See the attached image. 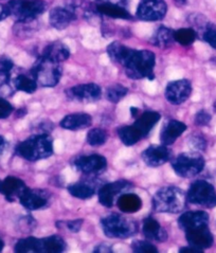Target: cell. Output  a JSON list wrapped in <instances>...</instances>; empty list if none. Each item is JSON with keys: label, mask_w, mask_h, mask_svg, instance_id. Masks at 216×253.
<instances>
[{"label": "cell", "mask_w": 216, "mask_h": 253, "mask_svg": "<svg viewBox=\"0 0 216 253\" xmlns=\"http://www.w3.org/2000/svg\"><path fill=\"white\" fill-rule=\"evenodd\" d=\"M155 65L156 56L153 52L148 50L131 49L122 67L130 79L154 80Z\"/></svg>", "instance_id": "6da1fadb"}, {"label": "cell", "mask_w": 216, "mask_h": 253, "mask_svg": "<svg viewBox=\"0 0 216 253\" xmlns=\"http://www.w3.org/2000/svg\"><path fill=\"white\" fill-rule=\"evenodd\" d=\"M16 154L28 161L46 159L53 154V140L48 133H40L22 141L16 146Z\"/></svg>", "instance_id": "7a4b0ae2"}, {"label": "cell", "mask_w": 216, "mask_h": 253, "mask_svg": "<svg viewBox=\"0 0 216 253\" xmlns=\"http://www.w3.org/2000/svg\"><path fill=\"white\" fill-rule=\"evenodd\" d=\"M187 194L177 187H165L155 193L154 210L162 213H180L187 205Z\"/></svg>", "instance_id": "3957f363"}, {"label": "cell", "mask_w": 216, "mask_h": 253, "mask_svg": "<svg viewBox=\"0 0 216 253\" xmlns=\"http://www.w3.org/2000/svg\"><path fill=\"white\" fill-rule=\"evenodd\" d=\"M104 234L109 239L124 240L137 233L138 226L133 220L121 214H110L101 220Z\"/></svg>", "instance_id": "277c9868"}, {"label": "cell", "mask_w": 216, "mask_h": 253, "mask_svg": "<svg viewBox=\"0 0 216 253\" xmlns=\"http://www.w3.org/2000/svg\"><path fill=\"white\" fill-rule=\"evenodd\" d=\"M13 16L20 24H29L46 11L47 4L43 0H11L6 4Z\"/></svg>", "instance_id": "5b68a950"}, {"label": "cell", "mask_w": 216, "mask_h": 253, "mask_svg": "<svg viewBox=\"0 0 216 253\" xmlns=\"http://www.w3.org/2000/svg\"><path fill=\"white\" fill-rule=\"evenodd\" d=\"M61 63L51 61L46 57H40L31 70L32 77L42 87H55L62 78Z\"/></svg>", "instance_id": "8992f818"}, {"label": "cell", "mask_w": 216, "mask_h": 253, "mask_svg": "<svg viewBox=\"0 0 216 253\" xmlns=\"http://www.w3.org/2000/svg\"><path fill=\"white\" fill-rule=\"evenodd\" d=\"M175 174L183 178H191L198 175L205 168V159L196 153H183L178 155L172 161Z\"/></svg>", "instance_id": "52a82bcc"}, {"label": "cell", "mask_w": 216, "mask_h": 253, "mask_svg": "<svg viewBox=\"0 0 216 253\" xmlns=\"http://www.w3.org/2000/svg\"><path fill=\"white\" fill-rule=\"evenodd\" d=\"M187 199L190 204L211 209L216 206V191L208 181L197 180L190 187Z\"/></svg>", "instance_id": "ba28073f"}, {"label": "cell", "mask_w": 216, "mask_h": 253, "mask_svg": "<svg viewBox=\"0 0 216 253\" xmlns=\"http://www.w3.org/2000/svg\"><path fill=\"white\" fill-rule=\"evenodd\" d=\"M168 5L163 0H141L136 16L144 21H157L166 16Z\"/></svg>", "instance_id": "9c48e42d"}, {"label": "cell", "mask_w": 216, "mask_h": 253, "mask_svg": "<svg viewBox=\"0 0 216 253\" xmlns=\"http://www.w3.org/2000/svg\"><path fill=\"white\" fill-rule=\"evenodd\" d=\"M132 188V183L128 180H118L104 184L99 190V202L102 206L111 208L114 206L117 196L119 197L124 192H128Z\"/></svg>", "instance_id": "30bf717a"}, {"label": "cell", "mask_w": 216, "mask_h": 253, "mask_svg": "<svg viewBox=\"0 0 216 253\" xmlns=\"http://www.w3.org/2000/svg\"><path fill=\"white\" fill-rule=\"evenodd\" d=\"M73 167L85 175H98L107 168V160L101 155H88L78 157Z\"/></svg>", "instance_id": "8fae6325"}, {"label": "cell", "mask_w": 216, "mask_h": 253, "mask_svg": "<svg viewBox=\"0 0 216 253\" xmlns=\"http://www.w3.org/2000/svg\"><path fill=\"white\" fill-rule=\"evenodd\" d=\"M191 93V82L184 79L171 82L166 88V99L173 105H180L184 103L190 98Z\"/></svg>", "instance_id": "7c38bea8"}, {"label": "cell", "mask_w": 216, "mask_h": 253, "mask_svg": "<svg viewBox=\"0 0 216 253\" xmlns=\"http://www.w3.org/2000/svg\"><path fill=\"white\" fill-rule=\"evenodd\" d=\"M19 202L27 210L35 211L50 206V196L49 193L44 190L27 188L19 198Z\"/></svg>", "instance_id": "4fadbf2b"}, {"label": "cell", "mask_w": 216, "mask_h": 253, "mask_svg": "<svg viewBox=\"0 0 216 253\" xmlns=\"http://www.w3.org/2000/svg\"><path fill=\"white\" fill-rule=\"evenodd\" d=\"M142 160L147 167L158 168L172 159V151L167 145H151L143 151Z\"/></svg>", "instance_id": "5bb4252c"}, {"label": "cell", "mask_w": 216, "mask_h": 253, "mask_svg": "<svg viewBox=\"0 0 216 253\" xmlns=\"http://www.w3.org/2000/svg\"><path fill=\"white\" fill-rule=\"evenodd\" d=\"M66 95L73 101L94 102L101 98L102 90L101 87L94 83L82 84L69 88L66 91Z\"/></svg>", "instance_id": "9a60e30c"}, {"label": "cell", "mask_w": 216, "mask_h": 253, "mask_svg": "<svg viewBox=\"0 0 216 253\" xmlns=\"http://www.w3.org/2000/svg\"><path fill=\"white\" fill-rule=\"evenodd\" d=\"M28 187L26 183L19 179L18 177L7 176L3 181L0 182V193L4 195L7 202L19 200Z\"/></svg>", "instance_id": "2e32d148"}, {"label": "cell", "mask_w": 216, "mask_h": 253, "mask_svg": "<svg viewBox=\"0 0 216 253\" xmlns=\"http://www.w3.org/2000/svg\"><path fill=\"white\" fill-rule=\"evenodd\" d=\"M185 237H187V241L190 246L196 247L202 250L210 248L214 241L213 235L208 226H203L187 231L185 232Z\"/></svg>", "instance_id": "e0dca14e"}, {"label": "cell", "mask_w": 216, "mask_h": 253, "mask_svg": "<svg viewBox=\"0 0 216 253\" xmlns=\"http://www.w3.org/2000/svg\"><path fill=\"white\" fill-rule=\"evenodd\" d=\"M77 18L74 7L57 6L52 9L49 15L51 26L57 30H64L70 26L71 22Z\"/></svg>", "instance_id": "ac0fdd59"}, {"label": "cell", "mask_w": 216, "mask_h": 253, "mask_svg": "<svg viewBox=\"0 0 216 253\" xmlns=\"http://www.w3.org/2000/svg\"><path fill=\"white\" fill-rule=\"evenodd\" d=\"M209 215L204 211H190L183 213L178 219V225L184 232L203 226H208Z\"/></svg>", "instance_id": "d6986e66"}, {"label": "cell", "mask_w": 216, "mask_h": 253, "mask_svg": "<svg viewBox=\"0 0 216 253\" xmlns=\"http://www.w3.org/2000/svg\"><path fill=\"white\" fill-rule=\"evenodd\" d=\"M161 115L157 111H144V113L140 114L138 118H136V121L133 123V127L139 132L141 138H145L148 136V133L155 127L160 120Z\"/></svg>", "instance_id": "ffe728a7"}, {"label": "cell", "mask_w": 216, "mask_h": 253, "mask_svg": "<svg viewBox=\"0 0 216 253\" xmlns=\"http://www.w3.org/2000/svg\"><path fill=\"white\" fill-rule=\"evenodd\" d=\"M187 130V125L178 120H170L163 126L160 132V142L163 145H171Z\"/></svg>", "instance_id": "44dd1931"}, {"label": "cell", "mask_w": 216, "mask_h": 253, "mask_svg": "<svg viewBox=\"0 0 216 253\" xmlns=\"http://www.w3.org/2000/svg\"><path fill=\"white\" fill-rule=\"evenodd\" d=\"M92 124V117L88 114H71L66 116L61 121V126L67 130H82L88 128Z\"/></svg>", "instance_id": "7402d4cb"}, {"label": "cell", "mask_w": 216, "mask_h": 253, "mask_svg": "<svg viewBox=\"0 0 216 253\" xmlns=\"http://www.w3.org/2000/svg\"><path fill=\"white\" fill-rule=\"evenodd\" d=\"M142 232L147 240L163 243L168 240V233L161 225L153 217H147L143 221Z\"/></svg>", "instance_id": "603a6c76"}, {"label": "cell", "mask_w": 216, "mask_h": 253, "mask_svg": "<svg viewBox=\"0 0 216 253\" xmlns=\"http://www.w3.org/2000/svg\"><path fill=\"white\" fill-rule=\"evenodd\" d=\"M41 56L49 58L51 61L57 63H62L69 58L70 50L65 43L61 42H54L44 47Z\"/></svg>", "instance_id": "cb8c5ba5"}, {"label": "cell", "mask_w": 216, "mask_h": 253, "mask_svg": "<svg viewBox=\"0 0 216 253\" xmlns=\"http://www.w3.org/2000/svg\"><path fill=\"white\" fill-rule=\"evenodd\" d=\"M117 207L123 213H136L142 208V200L132 193H123L117 199Z\"/></svg>", "instance_id": "d4e9b609"}, {"label": "cell", "mask_w": 216, "mask_h": 253, "mask_svg": "<svg viewBox=\"0 0 216 253\" xmlns=\"http://www.w3.org/2000/svg\"><path fill=\"white\" fill-rule=\"evenodd\" d=\"M96 11L103 15H106V16L113 17V18L131 19V15L124 6L115 4V3L100 2L98 5H96Z\"/></svg>", "instance_id": "484cf974"}, {"label": "cell", "mask_w": 216, "mask_h": 253, "mask_svg": "<svg viewBox=\"0 0 216 253\" xmlns=\"http://www.w3.org/2000/svg\"><path fill=\"white\" fill-rule=\"evenodd\" d=\"M67 248L66 242L59 235H51L41 239V249L43 253H61Z\"/></svg>", "instance_id": "4316f807"}, {"label": "cell", "mask_w": 216, "mask_h": 253, "mask_svg": "<svg viewBox=\"0 0 216 253\" xmlns=\"http://www.w3.org/2000/svg\"><path fill=\"white\" fill-rule=\"evenodd\" d=\"M175 31L168 27H160L152 37V42L159 48H169L175 42Z\"/></svg>", "instance_id": "83f0119b"}, {"label": "cell", "mask_w": 216, "mask_h": 253, "mask_svg": "<svg viewBox=\"0 0 216 253\" xmlns=\"http://www.w3.org/2000/svg\"><path fill=\"white\" fill-rule=\"evenodd\" d=\"M131 48L124 46L121 42H114L107 47V54L114 63L123 66L124 62L130 53Z\"/></svg>", "instance_id": "f1b7e54d"}, {"label": "cell", "mask_w": 216, "mask_h": 253, "mask_svg": "<svg viewBox=\"0 0 216 253\" xmlns=\"http://www.w3.org/2000/svg\"><path fill=\"white\" fill-rule=\"evenodd\" d=\"M68 192L70 194L79 199H89L92 198L95 190L91 184L86 183V182H76L72 183L68 187Z\"/></svg>", "instance_id": "f546056e"}, {"label": "cell", "mask_w": 216, "mask_h": 253, "mask_svg": "<svg viewBox=\"0 0 216 253\" xmlns=\"http://www.w3.org/2000/svg\"><path fill=\"white\" fill-rule=\"evenodd\" d=\"M13 85L15 89H17L19 91L26 92V93H33L36 91L37 82L35 79L31 76H26V74H19L16 78L13 80Z\"/></svg>", "instance_id": "4dcf8cb0"}, {"label": "cell", "mask_w": 216, "mask_h": 253, "mask_svg": "<svg viewBox=\"0 0 216 253\" xmlns=\"http://www.w3.org/2000/svg\"><path fill=\"white\" fill-rule=\"evenodd\" d=\"M118 135L123 142V144H125L126 146H132L138 143L140 140H142V138H141L139 132L136 130L135 127H133L132 124L125 125L119 128Z\"/></svg>", "instance_id": "1f68e13d"}, {"label": "cell", "mask_w": 216, "mask_h": 253, "mask_svg": "<svg viewBox=\"0 0 216 253\" xmlns=\"http://www.w3.org/2000/svg\"><path fill=\"white\" fill-rule=\"evenodd\" d=\"M41 249V239L36 237H27V239L19 240L15 245L14 250L17 253H40Z\"/></svg>", "instance_id": "d6a6232c"}, {"label": "cell", "mask_w": 216, "mask_h": 253, "mask_svg": "<svg viewBox=\"0 0 216 253\" xmlns=\"http://www.w3.org/2000/svg\"><path fill=\"white\" fill-rule=\"evenodd\" d=\"M175 42L180 43L181 46H191V44L195 42L197 34L195 30L191 28H182L175 31Z\"/></svg>", "instance_id": "836d02e7"}, {"label": "cell", "mask_w": 216, "mask_h": 253, "mask_svg": "<svg viewBox=\"0 0 216 253\" xmlns=\"http://www.w3.org/2000/svg\"><path fill=\"white\" fill-rule=\"evenodd\" d=\"M107 132L102 128H92L87 133V142L91 146H101L106 143Z\"/></svg>", "instance_id": "e575fe53"}, {"label": "cell", "mask_w": 216, "mask_h": 253, "mask_svg": "<svg viewBox=\"0 0 216 253\" xmlns=\"http://www.w3.org/2000/svg\"><path fill=\"white\" fill-rule=\"evenodd\" d=\"M128 92H129L128 88L124 87L121 84H116L107 88L106 98L111 103H118L120 102L123 98H125Z\"/></svg>", "instance_id": "d590c367"}, {"label": "cell", "mask_w": 216, "mask_h": 253, "mask_svg": "<svg viewBox=\"0 0 216 253\" xmlns=\"http://www.w3.org/2000/svg\"><path fill=\"white\" fill-rule=\"evenodd\" d=\"M131 250L136 253H157L158 250L148 241H133L131 243Z\"/></svg>", "instance_id": "8d00e7d4"}, {"label": "cell", "mask_w": 216, "mask_h": 253, "mask_svg": "<svg viewBox=\"0 0 216 253\" xmlns=\"http://www.w3.org/2000/svg\"><path fill=\"white\" fill-rule=\"evenodd\" d=\"M204 40L207 42L210 46L216 49V27L215 26H208L204 32Z\"/></svg>", "instance_id": "74e56055"}, {"label": "cell", "mask_w": 216, "mask_h": 253, "mask_svg": "<svg viewBox=\"0 0 216 253\" xmlns=\"http://www.w3.org/2000/svg\"><path fill=\"white\" fill-rule=\"evenodd\" d=\"M189 145L192 150H194V151H204L207 146V142L203 136L194 135L191 137V139L189 141Z\"/></svg>", "instance_id": "f35d334b"}, {"label": "cell", "mask_w": 216, "mask_h": 253, "mask_svg": "<svg viewBox=\"0 0 216 253\" xmlns=\"http://www.w3.org/2000/svg\"><path fill=\"white\" fill-rule=\"evenodd\" d=\"M14 111L13 106L5 99L0 98V119H6Z\"/></svg>", "instance_id": "ab89813d"}, {"label": "cell", "mask_w": 216, "mask_h": 253, "mask_svg": "<svg viewBox=\"0 0 216 253\" xmlns=\"http://www.w3.org/2000/svg\"><path fill=\"white\" fill-rule=\"evenodd\" d=\"M211 121V116L205 110H200L195 116V124L198 126H205Z\"/></svg>", "instance_id": "60d3db41"}, {"label": "cell", "mask_w": 216, "mask_h": 253, "mask_svg": "<svg viewBox=\"0 0 216 253\" xmlns=\"http://www.w3.org/2000/svg\"><path fill=\"white\" fill-rule=\"evenodd\" d=\"M83 222H84L83 219H74V220H69L67 224L65 222V226H67V228H68L71 232L77 233L80 231L82 226H83Z\"/></svg>", "instance_id": "b9f144b4"}, {"label": "cell", "mask_w": 216, "mask_h": 253, "mask_svg": "<svg viewBox=\"0 0 216 253\" xmlns=\"http://www.w3.org/2000/svg\"><path fill=\"white\" fill-rule=\"evenodd\" d=\"M9 16H10V12H9V9H7V5L0 3V21L4 20Z\"/></svg>", "instance_id": "7bdbcfd3"}, {"label": "cell", "mask_w": 216, "mask_h": 253, "mask_svg": "<svg viewBox=\"0 0 216 253\" xmlns=\"http://www.w3.org/2000/svg\"><path fill=\"white\" fill-rule=\"evenodd\" d=\"M93 252H98V253L99 252L100 253L106 252V253H108V252H113V249H111V247L108 246V245H106V244H101V245H99V246L95 247Z\"/></svg>", "instance_id": "ee69618b"}, {"label": "cell", "mask_w": 216, "mask_h": 253, "mask_svg": "<svg viewBox=\"0 0 216 253\" xmlns=\"http://www.w3.org/2000/svg\"><path fill=\"white\" fill-rule=\"evenodd\" d=\"M180 253H203L204 250L202 249H198L196 247H193V246H188V247H182L179 250Z\"/></svg>", "instance_id": "f6af8a7d"}, {"label": "cell", "mask_w": 216, "mask_h": 253, "mask_svg": "<svg viewBox=\"0 0 216 253\" xmlns=\"http://www.w3.org/2000/svg\"><path fill=\"white\" fill-rule=\"evenodd\" d=\"M99 2H107V3H115V4H119L122 5L123 3L126 2V0H98Z\"/></svg>", "instance_id": "bcb514c9"}, {"label": "cell", "mask_w": 216, "mask_h": 253, "mask_svg": "<svg viewBox=\"0 0 216 253\" xmlns=\"http://www.w3.org/2000/svg\"><path fill=\"white\" fill-rule=\"evenodd\" d=\"M4 147H5V140L2 136H0V157H1L4 152Z\"/></svg>", "instance_id": "7dc6e473"}, {"label": "cell", "mask_w": 216, "mask_h": 253, "mask_svg": "<svg viewBox=\"0 0 216 253\" xmlns=\"http://www.w3.org/2000/svg\"><path fill=\"white\" fill-rule=\"evenodd\" d=\"M140 114H141V113H140L139 108H137V107H130V115H131V117H132L133 119L138 118Z\"/></svg>", "instance_id": "c3c4849f"}, {"label": "cell", "mask_w": 216, "mask_h": 253, "mask_svg": "<svg viewBox=\"0 0 216 253\" xmlns=\"http://www.w3.org/2000/svg\"><path fill=\"white\" fill-rule=\"evenodd\" d=\"M4 248V242L2 241L1 237H0V251H2Z\"/></svg>", "instance_id": "681fc988"}, {"label": "cell", "mask_w": 216, "mask_h": 253, "mask_svg": "<svg viewBox=\"0 0 216 253\" xmlns=\"http://www.w3.org/2000/svg\"><path fill=\"white\" fill-rule=\"evenodd\" d=\"M176 1H177L178 3H180V4H184L185 1H187V0H176Z\"/></svg>", "instance_id": "f907efd6"}, {"label": "cell", "mask_w": 216, "mask_h": 253, "mask_svg": "<svg viewBox=\"0 0 216 253\" xmlns=\"http://www.w3.org/2000/svg\"><path fill=\"white\" fill-rule=\"evenodd\" d=\"M0 182H1V181H0Z\"/></svg>", "instance_id": "816d5d0a"}]
</instances>
